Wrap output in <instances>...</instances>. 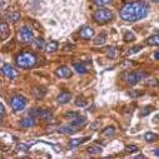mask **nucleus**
Listing matches in <instances>:
<instances>
[{"mask_svg": "<svg viewBox=\"0 0 159 159\" xmlns=\"http://www.w3.org/2000/svg\"><path fill=\"white\" fill-rule=\"evenodd\" d=\"M149 13V5L143 0H134L132 3H127L120 9V18L124 21L134 23L144 19Z\"/></svg>", "mask_w": 159, "mask_h": 159, "instance_id": "nucleus-1", "label": "nucleus"}, {"mask_svg": "<svg viewBox=\"0 0 159 159\" xmlns=\"http://www.w3.org/2000/svg\"><path fill=\"white\" fill-rule=\"evenodd\" d=\"M30 149V145L29 144H25V143H19L16 145V150L18 152H28Z\"/></svg>", "mask_w": 159, "mask_h": 159, "instance_id": "nucleus-30", "label": "nucleus"}, {"mask_svg": "<svg viewBox=\"0 0 159 159\" xmlns=\"http://www.w3.org/2000/svg\"><path fill=\"white\" fill-rule=\"evenodd\" d=\"M71 124L75 127V128H82V127H84L85 124H87V118L85 116H76V118H74L73 120H71Z\"/></svg>", "mask_w": 159, "mask_h": 159, "instance_id": "nucleus-13", "label": "nucleus"}, {"mask_svg": "<svg viewBox=\"0 0 159 159\" xmlns=\"http://www.w3.org/2000/svg\"><path fill=\"white\" fill-rule=\"evenodd\" d=\"M154 154H155L157 157H159V148H157V149H154Z\"/></svg>", "mask_w": 159, "mask_h": 159, "instance_id": "nucleus-41", "label": "nucleus"}, {"mask_svg": "<svg viewBox=\"0 0 159 159\" xmlns=\"http://www.w3.org/2000/svg\"><path fill=\"white\" fill-rule=\"evenodd\" d=\"M99 127H100V122H99V120H94V122L89 125L90 130H97V129H99Z\"/></svg>", "mask_w": 159, "mask_h": 159, "instance_id": "nucleus-34", "label": "nucleus"}, {"mask_svg": "<svg viewBox=\"0 0 159 159\" xmlns=\"http://www.w3.org/2000/svg\"><path fill=\"white\" fill-rule=\"evenodd\" d=\"M147 43H148V45H153V47L159 45V34L150 36V38L148 39V40H147Z\"/></svg>", "mask_w": 159, "mask_h": 159, "instance_id": "nucleus-23", "label": "nucleus"}, {"mask_svg": "<svg viewBox=\"0 0 159 159\" xmlns=\"http://www.w3.org/2000/svg\"><path fill=\"white\" fill-rule=\"evenodd\" d=\"M70 99H71V94L68 93V92H63V93H60V94L58 95L57 102H58L59 104H66V103L70 102Z\"/></svg>", "mask_w": 159, "mask_h": 159, "instance_id": "nucleus-15", "label": "nucleus"}, {"mask_svg": "<svg viewBox=\"0 0 159 159\" xmlns=\"http://www.w3.org/2000/svg\"><path fill=\"white\" fill-rule=\"evenodd\" d=\"M2 74H3L5 78L10 79V80H14V79H16V78L19 76V71H18L14 66H11V65H9V64H4V65L2 66Z\"/></svg>", "mask_w": 159, "mask_h": 159, "instance_id": "nucleus-6", "label": "nucleus"}, {"mask_svg": "<svg viewBox=\"0 0 159 159\" xmlns=\"http://www.w3.org/2000/svg\"><path fill=\"white\" fill-rule=\"evenodd\" d=\"M58 43L57 42H49L47 45H45V52L49 54V53H54L58 50Z\"/></svg>", "mask_w": 159, "mask_h": 159, "instance_id": "nucleus-19", "label": "nucleus"}, {"mask_svg": "<svg viewBox=\"0 0 159 159\" xmlns=\"http://www.w3.org/2000/svg\"><path fill=\"white\" fill-rule=\"evenodd\" d=\"M0 114H2V120H3L4 116H5V107L3 103H0Z\"/></svg>", "mask_w": 159, "mask_h": 159, "instance_id": "nucleus-38", "label": "nucleus"}, {"mask_svg": "<svg viewBox=\"0 0 159 159\" xmlns=\"http://www.w3.org/2000/svg\"><path fill=\"white\" fill-rule=\"evenodd\" d=\"M123 39H124V42L129 43V42H133V40H135V35H134L132 31H125V34H124Z\"/></svg>", "mask_w": 159, "mask_h": 159, "instance_id": "nucleus-28", "label": "nucleus"}, {"mask_svg": "<svg viewBox=\"0 0 159 159\" xmlns=\"http://www.w3.org/2000/svg\"><path fill=\"white\" fill-rule=\"evenodd\" d=\"M93 19L98 24H105V23H108V21H110V20L114 19V14H113L111 10L105 9V8H102V9H98V10L94 11Z\"/></svg>", "mask_w": 159, "mask_h": 159, "instance_id": "nucleus-3", "label": "nucleus"}, {"mask_svg": "<svg viewBox=\"0 0 159 159\" xmlns=\"http://www.w3.org/2000/svg\"><path fill=\"white\" fill-rule=\"evenodd\" d=\"M144 139L148 143H153V142H155V140L159 139V135L155 134V133H153V132H148V133L144 134Z\"/></svg>", "mask_w": 159, "mask_h": 159, "instance_id": "nucleus-18", "label": "nucleus"}, {"mask_svg": "<svg viewBox=\"0 0 159 159\" xmlns=\"http://www.w3.org/2000/svg\"><path fill=\"white\" fill-rule=\"evenodd\" d=\"M9 19H10L13 23H16V21L20 19V14H19V11H11V13L9 14Z\"/></svg>", "mask_w": 159, "mask_h": 159, "instance_id": "nucleus-31", "label": "nucleus"}, {"mask_svg": "<svg viewBox=\"0 0 159 159\" xmlns=\"http://www.w3.org/2000/svg\"><path fill=\"white\" fill-rule=\"evenodd\" d=\"M89 138L88 137H84V138H76V139H71L70 142H69V147L70 148H74V147H78L79 144H82V143H84L85 140H88Z\"/></svg>", "mask_w": 159, "mask_h": 159, "instance_id": "nucleus-20", "label": "nucleus"}, {"mask_svg": "<svg viewBox=\"0 0 159 159\" xmlns=\"http://www.w3.org/2000/svg\"><path fill=\"white\" fill-rule=\"evenodd\" d=\"M105 42H107V35H105V34H100L99 36H97V38L94 39V45L102 47V45L105 44Z\"/></svg>", "mask_w": 159, "mask_h": 159, "instance_id": "nucleus-22", "label": "nucleus"}, {"mask_svg": "<svg viewBox=\"0 0 159 159\" xmlns=\"http://www.w3.org/2000/svg\"><path fill=\"white\" fill-rule=\"evenodd\" d=\"M139 50H142V47H139V45H137V47H133V48H130L129 49V54H135L137 52H139Z\"/></svg>", "mask_w": 159, "mask_h": 159, "instance_id": "nucleus-37", "label": "nucleus"}, {"mask_svg": "<svg viewBox=\"0 0 159 159\" xmlns=\"http://www.w3.org/2000/svg\"><path fill=\"white\" fill-rule=\"evenodd\" d=\"M116 55H118V49H116L115 47H110V48L107 50V57H108L109 59H115Z\"/></svg>", "mask_w": 159, "mask_h": 159, "instance_id": "nucleus-24", "label": "nucleus"}, {"mask_svg": "<svg viewBox=\"0 0 159 159\" xmlns=\"http://www.w3.org/2000/svg\"><path fill=\"white\" fill-rule=\"evenodd\" d=\"M9 35H10L9 25L5 21H2V24H0V38H2V40H5Z\"/></svg>", "mask_w": 159, "mask_h": 159, "instance_id": "nucleus-11", "label": "nucleus"}, {"mask_svg": "<svg viewBox=\"0 0 159 159\" xmlns=\"http://www.w3.org/2000/svg\"><path fill=\"white\" fill-rule=\"evenodd\" d=\"M74 69L78 74H85L87 73V68L82 64V63H75L74 64Z\"/></svg>", "mask_w": 159, "mask_h": 159, "instance_id": "nucleus-26", "label": "nucleus"}, {"mask_svg": "<svg viewBox=\"0 0 159 159\" xmlns=\"http://www.w3.org/2000/svg\"><path fill=\"white\" fill-rule=\"evenodd\" d=\"M31 93H33V95L36 99H43L45 97V94H47V90L43 87H35V88H33V92Z\"/></svg>", "mask_w": 159, "mask_h": 159, "instance_id": "nucleus-14", "label": "nucleus"}, {"mask_svg": "<svg viewBox=\"0 0 159 159\" xmlns=\"http://www.w3.org/2000/svg\"><path fill=\"white\" fill-rule=\"evenodd\" d=\"M153 122H154V123H157V124L159 123V114H157V115L153 118Z\"/></svg>", "mask_w": 159, "mask_h": 159, "instance_id": "nucleus-39", "label": "nucleus"}, {"mask_svg": "<svg viewBox=\"0 0 159 159\" xmlns=\"http://www.w3.org/2000/svg\"><path fill=\"white\" fill-rule=\"evenodd\" d=\"M20 38L23 43H31L34 40V34H33V30L28 26V25H24L20 28Z\"/></svg>", "mask_w": 159, "mask_h": 159, "instance_id": "nucleus-7", "label": "nucleus"}, {"mask_svg": "<svg viewBox=\"0 0 159 159\" xmlns=\"http://www.w3.org/2000/svg\"><path fill=\"white\" fill-rule=\"evenodd\" d=\"M79 34H80V36L83 39H85V40H89V39H92L94 36V30L90 26H83L80 29V31H79Z\"/></svg>", "mask_w": 159, "mask_h": 159, "instance_id": "nucleus-10", "label": "nucleus"}, {"mask_svg": "<svg viewBox=\"0 0 159 159\" xmlns=\"http://www.w3.org/2000/svg\"><path fill=\"white\" fill-rule=\"evenodd\" d=\"M76 129H78V128H75V127L70 123V125H63V127H60V128L58 129V132L61 133V134H74V133L76 132Z\"/></svg>", "mask_w": 159, "mask_h": 159, "instance_id": "nucleus-16", "label": "nucleus"}, {"mask_svg": "<svg viewBox=\"0 0 159 159\" xmlns=\"http://www.w3.org/2000/svg\"><path fill=\"white\" fill-rule=\"evenodd\" d=\"M65 116H66V118H71V119H74V118L79 116V113H76V111H68V113L65 114Z\"/></svg>", "mask_w": 159, "mask_h": 159, "instance_id": "nucleus-36", "label": "nucleus"}, {"mask_svg": "<svg viewBox=\"0 0 159 159\" xmlns=\"http://www.w3.org/2000/svg\"><path fill=\"white\" fill-rule=\"evenodd\" d=\"M148 74L144 71H133V73H128L125 75V82L129 85H135L139 82H142L144 78H147Z\"/></svg>", "mask_w": 159, "mask_h": 159, "instance_id": "nucleus-4", "label": "nucleus"}, {"mask_svg": "<svg viewBox=\"0 0 159 159\" xmlns=\"http://www.w3.org/2000/svg\"><path fill=\"white\" fill-rule=\"evenodd\" d=\"M55 75H57L58 78H63V79H65V78L71 76V70H70L69 66L63 65V66H59V68L55 70Z\"/></svg>", "mask_w": 159, "mask_h": 159, "instance_id": "nucleus-9", "label": "nucleus"}, {"mask_svg": "<svg viewBox=\"0 0 159 159\" xmlns=\"http://www.w3.org/2000/svg\"><path fill=\"white\" fill-rule=\"evenodd\" d=\"M111 2H113V0H94V4L98 5V7H107Z\"/></svg>", "mask_w": 159, "mask_h": 159, "instance_id": "nucleus-32", "label": "nucleus"}, {"mask_svg": "<svg viewBox=\"0 0 159 159\" xmlns=\"http://www.w3.org/2000/svg\"><path fill=\"white\" fill-rule=\"evenodd\" d=\"M138 150H139L138 145H134V144H129V145H127L125 149H124V152H125L127 154H132V153H135V152H138Z\"/></svg>", "mask_w": 159, "mask_h": 159, "instance_id": "nucleus-27", "label": "nucleus"}, {"mask_svg": "<svg viewBox=\"0 0 159 159\" xmlns=\"http://www.w3.org/2000/svg\"><path fill=\"white\" fill-rule=\"evenodd\" d=\"M36 116L39 119H42V120H50V119L53 118V114L48 109H38V115Z\"/></svg>", "mask_w": 159, "mask_h": 159, "instance_id": "nucleus-12", "label": "nucleus"}, {"mask_svg": "<svg viewBox=\"0 0 159 159\" xmlns=\"http://www.w3.org/2000/svg\"><path fill=\"white\" fill-rule=\"evenodd\" d=\"M33 43H34V47L36 49H42V48L45 47V43H44V39L43 38H35Z\"/></svg>", "mask_w": 159, "mask_h": 159, "instance_id": "nucleus-25", "label": "nucleus"}, {"mask_svg": "<svg viewBox=\"0 0 159 159\" xmlns=\"http://www.w3.org/2000/svg\"><path fill=\"white\" fill-rule=\"evenodd\" d=\"M143 93H140V92H138V90H132V92H129V97L130 98H138V97H140Z\"/></svg>", "mask_w": 159, "mask_h": 159, "instance_id": "nucleus-35", "label": "nucleus"}, {"mask_svg": "<svg viewBox=\"0 0 159 159\" xmlns=\"http://www.w3.org/2000/svg\"><path fill=\"white\" fill-rule=\"evenodd\" d=\"M103 152V148L99 145H90L87 148V153L90 155H99Z\"/></svg>", "mask_w": 159, "mask_h": 159, "instance_id": "nucleus-17", "label": "nucleus"}, {"mask_svg": "<svg viewBox=\"0 0 159 159\" xmlns=\"http://www.w3.org/2000/svg\"><path fill=\"white\" fill-rule=\"evenodd\" d=\"M75 105H78V107H87V105H88V100H87L84 97L76 98V100H75Z\"/></svg>", "mask_w": 159, "mask_h": 159, "instance_id": "nucleus-29", "label": "nucleus"}, {"mask_svg": "<svg viewBox=\"0 0 159 159\" xmlns=\"http://www.w3.org/2000/svg\"><path fill=\"white\" fill-rule=\"evenodd\" d=\"M19 124H20V127H21V128H25V129H28V128H31V127H34V125L36 124V122H35V118H34V116L29 115V116H25V118L20 119Z\"/></svg>", "mask_w": 159, "mask_h": 159, "instance_id": "nucleus-8", "label": "nucleus"}, {"mask_svg": "<svg viewBox=\"0 0 159 159\" xmlns=\"http://www.w3.org/2000/svg\"><path fill=\"white\" fill-rule=\"evenodd\" d=\"M154 59L155 60H159V52H155L154 53Z\"/></svg>", "mask_w": 159, "mask_h": 159, "instance_id": "nucleus-40", "label": "nucleus"}, {"mask_svg": "<svg viewBox=\"0 0 159 159\" xmlns=\"http://www.w3.org/2000/svg\"><path fill=\"white\" fill-rule=\"evenodd\" d=\"M135 158H137V159H139V158H144V155H143V154H139V155H137Z\"/></svg>", "mask_w": 159, "mask_h": 159, "instance_id": "nucleus-42", "label": "nucleus"}, {"mask_svg": "<svg viewBox=\"0 0 159 159\" xmlns=\"http://www.w3.org/2000/svg\"><path fill=\"white\" fill-rule=\"evenodd\" d=\"M10 107L14 111H21L26 107V99L23 95H13L10 98Z\"/></svg>", "mask_w": 159, "mask_h": 159, "instance_id": "nucleus-5", "label": "nucleus"}, {"mask_svg": "<svg viewBox=\"0 0 159 159\" xmlns=\"http://www.w3.org/2000/svg\"><path fill=\"white\" fill-rule=\"evenodd\" d=\"M150 2H153V3H159V0H150Z\"/></svg>", "mask_w": 159, "mask_h": 159, "instance_id": "nucleus-43", "label": "nucleus"}, {"mask_svg": "<svg viewBox=\"0 0 159 159\" xmlns=\"http://www.w3.org/2000/svg\"><path fill=\"white\" fill-rule=\"evenodd\" d=\"M38 57L31 52H23L16 57V65L23 69H29L36 65Z\"/></svg>", "mask_w": 159, "mask_h": 159, "instance_id": "nucleus-2", "label": "nucleus"}, {"mask_svg": "<svg viewBox=\"0 0 159 159\" xmlns=\"http://www.w3.org/2000/svg\"><path fill=\"white\" fill-rule=\"evenodd\" d=\"M114 134H115V128L113 125H109V127L104 128L103 132H102V135L103 137H113Z\"/></svg>", "mask_w": 159, "mask_h": 159, "instance_id": "nucleus-21", "label": "nucleus"}, {"mask_svg": "<svg viewBox=\"0 0 159 159\" xmlns=\"http://www.w3.org/2000/svg\"><path fill=\"white\" fill-rule=\"evenodd\" d=\"M152 110H154V108H153V107H145V108L143 109V111H142L139 115H140V116H145V115H148Z\"/></svg>", "mask_w": 159, "mask_h": 159, "instance_id": "nucleus-33", "label": "nucleus"}]
</instances>
